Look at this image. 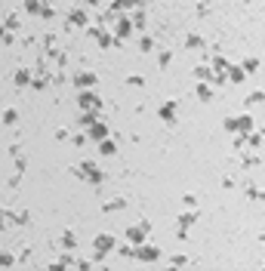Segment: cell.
Listing matches in <instances>:
<instances>
[{
  "label": "cell",
  "instance_id": "obj_1",
  "mask_svg": "<svg viewBox=\"0 0 265 271\" xmlns=\"http://www.w3.org/2000/svg\"><path fill=\"white\" fill-rule=\"evenodd\" d=\"M71 176L83 179L86 185H102V182H105V173L93 164V160H80L77 167H71Z\"/></svg>",
  "mask_w": 265,
  "mask_h": 271
},
{
  "label": "cell",
  "instance_id": "obj_2",
  "mask_svg": "<svg viewBox=\"0 0 265 271\" xmlns=\"http://www.w3.org/2000/svg\"><path fill=\"white\" fill-rule=\"evenodd\" d=\"M77 108L80 111H102V96L96 89H80L77 93Z\"/></svg>",
  "mask_w": 265,
  "mask_h": 271
},
{
  "label": "cell",
  "instance_id": "obj_3",
  "mask_svg": "<svg viewBox=\"0 0 265 271\" xmlns=\"http://www.w3.org/2000/svg\"><path fill=\"white\" fill-rule=\"evenodd\" d=\"M148 231H151V222H148V219H142L139 225H130L123 234H127V241H130V244H136V247H139V244H145Z\"/></svg>",
  "mask_w": 265,
  "mask_h": 271
},
{
  "label": "cell",
  "instance_id": "obj_4",
  "mask_svg": "<svg viewBox=\"0 0 265 271\" xmlns=\"http://www.w3.org/2000/svg\"><path fill=\"white\" fill-rule=\"evenodd\" d=\"M71 83L77 86V93H80V89H96L99 74H96V71H74V74H71Z\"/></svg>",
  "mask_w": 265,
  "mask_h": 271
},
{
  "label": "cell",
  "instance_id": "obj_5",
  "mask_svg": "<svg viewBox=\"0 0 265 271\" xmlns=\"http://www.w3.org/2000/svg\"><path fill=\"white\" fill-rule=\"evenodd\" d=\"M86 31H90V37H96V43H99L102 49H111V46H114V34L105 31L102 25H90Z\"/></svg>",
  "mask_w": 265,
  "mask_h": 271
},
{
  "label": "cell",
  "instance_id": "obj_6",
  "mask_svg": "<svg viewBox=\"0 0 265 271\" xmlns=\"http://www.w3.org/2000/svg\"><path fill=\"white\" fill-rule=\"evenodd\" d=\"M93 250L111 253V250H117V238H114V234H108V231H102V234H96V238H93Z\"/></svg>",
  "mask_w": 265,
  "mask_h": 271
},
{
  "label": "cell",
  "instance_id": "obj_7",
  "mask_svg": "<svg viewBox=\"0 0 265 271\" xmlns=\"http://www.w3.org/2000/svg\"><path fill=\"white\" fill-rule=\"evenodd\" d=\"M90 19H93V15L86 12L83 6H74L71 12H68V25H74V28H90Z\"/></svg>",
  "mask_w": 265,
  "mask_h": 271
},
{
  "label": "cell",
  "instance_id": "obj_8",
  "mask_svg": "<svg viewBox=\"0 0 265 271\" xmlns=\"http://www.w3.org/2000/svg\"><path fill=\"white\" fill-rule=\"evenodd\" d=\"M136 259L139 262H157L161 259V250H157L154 244H139L136 247Z\"/></svg>",
  "mask_w": 265,
  "mask_h": 271
},
{
  "label": "cell",
  "instance_id": "obj_9",
  "mask_svg": "<svg viewBox=\"0 0 265 271\" xmlns=\"http://www.w3.org/2000/svg\"><path fill=\"white\" fill-rule=\"evenodd\" d=\"M111 34H114L117 40L130 37V34H133V22H130V15H117V22L111 25Z\"/></svg>",
  "mask_w": 265,
  "mask_h": 271
},
{
  "label": "cell",
  "instance_id": "obj_10",
  "mask_svg": "<svg viewBox=\"0 0 265 271\" xmlns=\"http://www.w3.org/2000/svg\"><path fill=\"white\" fill-rule=\"evenodd\" d=\"M108 136H111V130H108V123H105V120L93 123L90 130H86V139H90V142H105Z\"/></svg>",
  "mask_w": 265,
  "mask_h": 271
},
{
  "label": "cell",
  "instance_id": "obj_11",
  "mask_svg": "<svg viewBox=\"0 0 265 271\" xmlns=\"http://www.w3.org/2000/svg\"><path fill=\"white\" fill-rule=\"evenodd\" d=\"M157 117H161L164 123H176V117H179V105H176V102H164L161 108H157Z\"/></svg>",
  "mask_w": 265,
  "mask_h": 271
},
{
  "label": "cell",
  "instance_id": "obj_12",
  "mask_svg": "<svg viewBox=\"0 0 265 271\" xmlns=\"http://www.w3.org/2000/svg\"><path fill=\"white\" fill-rule=\"evenodd\" d=\"M194 80L198 83H213V68H210V62L194 65Z\"/></svg>",
  "mask_w": 265,
  "mask_h": 271
},
{
  "label": "cell",
  "instance_id": "obj_13",
  "mask_svg": "<svg viewBox=\"0 0 265 271\" xmlns=\"http://www.w3.org/2000/svg\"><path fill=\"white\" fill-rule=\"evenodd\" d=\"M194 96H198L201 102H213L216 86H213V83H198V86H194Z\"/></svg>",
  "mask_w": 265,
  "mask_h": 271
},
{
  "label": "cell",
  "instance_id": "obj_14",
  "mask_svg": "<svg viewBox=\"0 0 265 271\" xmlns=\"http://www.w3.org/2000/svg\"><path fill=\"white\" fill-rule=\"evenodd\" d=\"M198 216H201L198 210H182L179 216H176V225H182V228H191L194 222H198Z\"/></svg>",
  "mask_w": 265,
  "mask_h": 271
},
{
  "label": "cell",
  "instance_id": "obj_15",
  "mask_svg": "<svg viewBox=\"0 0 265 271\" xmlns=\"http://www.w3.org/2000/svg\"><path fill=\"white\" fill-rule=\"evenodd\" d=\"M12 80H15V86H31V80H34V68H19L12 74Z\"/></svg>",
  "mask_w": 265,
  "mask_h": 271
},
{
  "label": "cell",
  "instance_id": "obj_16",
  "mask_svg": "<svg viewBox=\"0 0 265 271\" xmlns=\"http://www.w3.org/2000/svg\"><path fill=\"white\" fill-rule=\"evenodd\" d=\"M244 139H247V148H262V142H265V130H253V133H244Z\"/></svg>",
  "mask_w": 265,
  "mask_h": 271
},
{
  "label": "cell",
  "instance_id": "obj_17",
  "mask_svg": "<svg viewBox=\"0 0 265 271\" xmlns=\"http://www.w3.org/2000/svg\"><path fill=\"white\" fill-rule=\"evenodd\" d=\"M244 80H247V71H244L241 65L232 62V65H228V83H238V86H241Z\"/></svg>",
  "mask_w": 265,
  "mask_h": 271
},
{
  "label": "cell",
  "instance_id": "obj_18",
  "mask_svg": "<svg viewBox=\"0 0 265 271\" xmlns=\"http://www.w3.org/2000/svg\"><path fill=\"white\" fill-rule=\"evenodd\" d=\"M207 62H210V68H213L216 74H225V71H228V65H232V62H228V59L222 56V52H216V56H213V59H207Z\"/></svg>",
  "mask_w": 265,
  "mask_h": 271
},
{
  "label": "cell",
  "instance_id": "obj_19",
  "mask_svg": "<svg viewBox=\"0 0 265 271\" xmlns=\"http://www.w3.org/2000/svg\"><path fill=\"white\" fill-rule=\"evenodd\" d=\"M259 164H262V157H259L256 151H247V154L241 157V167H244V170H256Z\"/></svg>",
  "mask_w": 265,
  "mask_h": 271
},
{
  "label": "cell",
  "instance_id": "obj_20",
  "mask_svg": "<svg viewBox=\"0 0 265 271\" xmlns=\"http://www.w3.org/2000/svg\"><path fill=\"white\" fill-rule=\"evenodd\" d=\"M123 207H127V197H111V201H105L102 213H120Z\"/></svg>",
  "mask_w": 265,
  "mask_h": 271
},
{
  "label": "cell",
  "instance_id": "obj_21",
  "mask_svg": "<svg viewBox=\"0 0 265 271\" xmlns=\"http://www.w3.org/2000/svg\"><path fill=\"white\" fill-rule=\"evenodd\" d=\"M244 105H247V108H253V105H265V89H253V93H247Z\"/></svg>",
  "mask_w": 265,
  "mask_h": 271
},
{
  "label": "cell",
  "instance_id": "obj_22",
  "mask_svg": "<svg viewBox=\"0 0 265 271\" xmlns=\"http://www.w3.org/2000/svg\"><path fill=\"white\" fill-rule=\"evenodd\" d=\"M99 154H102V157H111V154H117V142H114V139H105V142H99Z\"/></svg>",
  "mask_w": 265,
  "mask_h": 271
},
{
  "label": "cell",
  "instance_id": "obj_23",
  "mask_svg": "<svg viewBox=\"0 0 265 271\" xmlns=\"http://www.w3.org/2000/svg\"><path fill=\"white\" fill-rule=\"evenodd\" d=\"M238 133H253V114H238Z\"/></svg>",
  "mask_w": 265,
  "mask_h": 271
},
{
  "label": "cell",
  "instance_id": "obj_24",
  "mask_svg": "<svg viewBox=\"0 0 265 271\" xmlns=\"http://www.w3.org/2000/svg\"><path fill=\"white\" fill-rule=\"evenodd\" d=\"M59 244H62V250H68V253H71V250L77 247V238H74V231H62Z\"/></svg>",
  "mask_w": 265,
  "mask_h": 271
},
{
  "label": "cell",
  "instance_id": "obj_25",
  "mask_svg": "<svg viewBox=\"0 0 265 271\" xmlns=\"http://www.w3.org/2000/svg\"><path fill=\"white\" fill-rule=\"evenodd\" d=\"M22 9H25V12H34V15H43L46 3H37V0H25V3H22Z\"/></svg>",
  "mask_w": 265,
  "mask_h": 271
},
{
  "label": "cell",
  "instance_id": "obj_26",
  "mask_svg": "<svg viewBox=\"0 0 265 271\" xmlns=\"http://www.w3.org/2000/svg\"><path fill=\"white\" fill-rule=\"evenodd\" d=\"M204 37H201V34H188V37H185V49H204Z\"/></svg>",
  "mask_w": 265,
  "mask_h": 271
},
{
  "label": "cell",
  "instance_id": "obj_27",
  "mask_svg": "<svg viewBox=\"0 0 265 271\" xmlns=\"http://www.w3.org/2000/svg\"><path fill=\"white\" fill-rule=\"evenodd\" d=\"M170 265H173V268H185V265H194V259L185 256V253H176V256L170 259Z\"/></svg>",
  "mask_w": 265,
  "mask_h": 271
},
{
  "label": "cell",
  "instance_id": "obj_28",
  "mask_svg": "<svg viewBox=\"0 0 265 271\" xmlns=\"http://www.w3.org/2000/svg\"><path fill=\"white\" fill-rule=\"evenodd\" d=\"M99 120H102V117H99V111H83V114H80V123L86 126V130H90L93 123H99Z\"/></svg>",
  "mask_w": 265,
  "mask_h": 271
},
{
  "label": "cell",
  "instance_id": "obj_29",
  "mask_svg": "<svg viewBox=\"0 0 265 271\" xmlns=\"http://www.w3.org/2000/svg\"><path fill=\"white\" fill-rule=\"evenodd\" d=\"M3 123L15 126V123H19V111H15V108H3Z\"/></svg>",
  "mask_w": 265,
  "mask_h": 271
},
{
  "label": "cell",
  "instance_id": "obj_30",
  "mask_svg": "<svg viewBox=\"0 0 265 271\" xmlns=\"http://www.w3.org/2000/svg\"><path fill=\"white\" fill-rule=\"evenodd\" d=\"M130 22H133V28H142V25H145V9H142V6H139V9H133Z\"/></svg>",
  "mask_w": 265,
  "mask_h": 271
},
{
  "label": "cell",
  "instance_id": "obj_31",
  "mask_svg": "<svg viewBox=\"0 0 265 271\" xmlns=\"http://www.w3.org/2000/svg\"><path fill=\"white\" fill-rule=\"evenodd\" d=\"M3 25H6V28H9L12 34H15V31H19V28H22V22H19V12H9V15H6V22H3Z\"/></svg>",
  "mask_w": 265,
  "mask_h": 271
},
{
  "label": "cell",
  "instance_id": "obj_32",
  "mask_svg": "<svg viewBox=\"0 0 265 271\" xmlns=\"http://www.w3.org/2000/svg\"><path fill=\"white\" fill-rule=\"evenodd\" d=\"M241 68H244V71H247V74H253V71H259V59H256V56H247V59H244V65H241Z\"/></svg>",
  "mask_w": 265,
  "mask_h": 271
},
{
  "label": "cell",
  "instance_id": "obj_33",
  "mask_svg": "<svg viewBox=\"0 0 265 271\" xmlns=\"http://www.w3.org/2000/svg\"><path fill=\"white\" fill-rule=\"evenodd\" d=\"M19 262V256H12V253H0V268H12Z\"/></svg>",
  "mask_w": 265,
  "mask_h": 271
},
{
  "label": "cell",
  "instance_id": "obj_34",
  "mask_svg": "<svg viewBox=\"0 0 265 271\" xmlns=\"http://www.w3.org/2000/svg\"><path fill=\"white\" fill-rule=\"evenodd\" d=\"M222 130L232 133V136H238V117H225V120H222Z\"/></svg>",
  "mask_w": 265,
  "mask_h": 271
},
{
  "label": "cell",
  "instance_id": "obj_35",
  "mask_svg": "<svg viewBox=\"0 0 265 271\" xmlns=\"http://www.w3.org/2000/svg\"><path fill=\"white\" fill-rule=\"evenodd\" d=\"M117 253H120V256H127V259H136V244H120Z\"/></svg>",
  "mask_w": 265,
  "mask_h": 271
},
{
  "label": "cell",
  "instance_id": "obj_36",
  "mask_svg": "<svg viewBox=\"0 0 265 271\" xmlns=\"http://www.w3.org/2000/svg\"><path fill=\"white\" fill-rule=\"evenodd\" d=\"M12 164H15V173H25V167H28L25 151H22V154H15V157H12Z\"/></svg>",
  "mask_w": 265,
  "mask_h": 271
},
{
  "label": "cell",
  "instance_id": "obj_37",
  "mask_svg": "<svg viewBox=\"0 0 265 271\" xmlns=\"http://www.w3.org/2000/svg\"><path fill=\"white\" fill-rule=\"evenodd\" d=\"M173 62V52L170 49H161V52H157V65H161V68H167Z\"/></svg>",
  "mask_w": 265,
  "mask_h": 271
},
{
  "label": "cell",
  "instance_id": "obj_38",
  "mask_svg": "<svg viewBox=\"0 0 265 271\" xmlns=\"http://www.w3.org/2000/svg\"><path fill=\"white\" fill-rule=\"evenodd\" d=\"M12 40H15V34L6 25H0V43H12Z\"/></svg>",
  "mask_w": 265,
  "mask_h": 271
},
{
  "label": "cell",
  "instance_id": "obj_39",
  "mask_svg": "<svg viewBox=\"0 0 265 271\" xmlns=\"http://www.w3.org/2000/svg\"><path fill=\"white\" fill-rule=\"evenodd\" d=\"M136 46H139V52H151V49H154V40H151V37H139Z\"/></svg>",
  "mask_w": 265,
  "mask_h": 271
},
{
  "label": "cell",
  "instance_id": "obj_40",
  "mask_svg": "<svg viewBox=\"0 0 265 271\" xmlns=\"http://www.w3.org/2000/svg\"><path fill=\"white\" fill-rule=\"evenodd\" d=\"M182 204H185L188 210H198V194H194V191H188V194L182 197Z\"/></svg>",
  "mask_w": 265,
  "mask_h": 271
},
{
  "label": "cell",
  "instance_id": "obj_41",
  "mask_svg": "<svg viewBox=\"0 0 265 271\" xmlns=\"http://www.w3.org/2000/svg\"><path fill=\"white\" fill-rule=\"evenodd\" d=\"M31 222V216L25 213V210H15V228H19V225H28Z\"/></svg>",
  "mask_w": 265,
  "mask_h": 271
},
{
  "label": "cell",
  "instance_id": "obj_42",
  "mask_svg": "<svg viewBox=\"0 0 265 271\" xmlns=\"http://www.w3.org/2000/svg\"><path fill=\"white\" fill-rule=\"evenodd\" d=\"M127 83H130V86H145V77H142V74H130Z\"/></svg>",
  "mask_w": 265,
  "mask_h": 271
},
{
  "label": "cell",
  "instance_id": "obj_43",
  "mask_svg": "<svg viewBox=\"0 0 265 271\" xmlns=\"http://www.w3.org/2000/svg\"><path fill=\"white\" fill-rule=\"evenodd\" d=\"M176 238H179V241H188V238H191V228H182V225H176Z\"/></svg>",
  "mask_w": 265,
  "mask_h": 271
},
{
  "label": "cell",
  "instance_id": "obj_44",
  "mask_svg": "<svg viewBox=\"0 0 265 271\" xmlns=\"http://www.w3.org/2000/svg\"><path fill=\"white\" fill-rule=\"evenodd\" d=\"M86 142H90V139H86V133H83V136H71V145H77V148H83Z\"/></svg>",
  "mask_w": 265,
  "mask_h": 271
},
{
  "label": "cell",
  "instance_id": "obj_45",
  "mask_svg": "<svg viewBox=\"0 0 265 271\" xmlns=\"http://www.w3.org/2000/svg\"><path fill=\"white\" fill-rule=\"evenodd\" d=\"M56 139H59V142H71V133L62 126V130H56Z\"/></svg>",
  "mask_w": 265,
  "mask_h": 271
},
{
  "label": "cell",
  "instance_id": "obj_46",
  "mask_svg": "<svg viewBox=\"0 0 265 271\" xmlns=\"http://www.w3.org/2000/svg\"><path fill=\"white\" fill-rule=\"evenodd\" d=\"M247 197H253V201H256V197H262V188H256V185H250V188H247Z\"/></svg>",
  "mask_w": 265,
  "mask_h": 271
},
{
  "label": "cell",
  "instance_id": "obj_47",
  "mask_svg": "<svg viewBox=\"0 0 265 271\" xmlns=\"http://www.w3.org/2000/svg\"><path fill=\"white\" fill-rule=\"evenodd\" d=\"M259 241H262V247H265V234H259Z\"/></svg>",
  "mask_w": 265,
  "mask_h": 271
}]
</instances>
